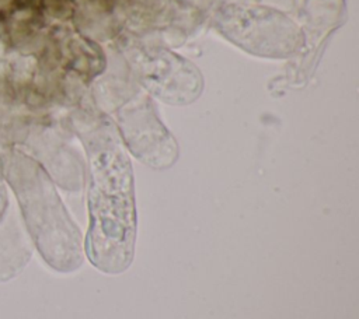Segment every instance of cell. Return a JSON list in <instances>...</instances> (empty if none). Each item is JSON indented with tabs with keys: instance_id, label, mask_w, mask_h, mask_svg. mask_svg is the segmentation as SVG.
Wrapping results in <instances>:
<instances>
[{
	"instance_id": "6da1fadb",
	"label": "cell",
	"mask_w": 359,
	"mask_h": 319,
	"mask_svg": "<svg viewBox=\"0 0 359 319\" xmlns=\"http://www.w3.org/2000/svg\"><path fill=\"white\" fill-rule=\"evenodd\" d=\"M93 168L87 255L100 270L118 274L130 264L136 239L130 166L125 154L109 146L95 151Z\"/></svg>"
}]
</instances>
